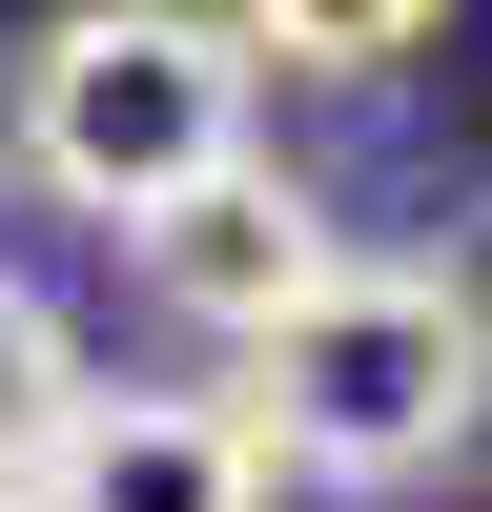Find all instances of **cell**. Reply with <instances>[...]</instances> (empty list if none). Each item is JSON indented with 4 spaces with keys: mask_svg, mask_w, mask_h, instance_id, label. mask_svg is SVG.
Wrapping results in <instances>:
<instances>
[{
    "mask_svg": "<svg viewBox=\"0 0 492 512\" xmlns=\"http://www.w3.org/2000/svg\"><path fill=\"white\" fill-rule=\"evenodd\" d=\"M472 390H492V328H472V267H431V246H349V267L308 287V308L246 349V451H267V492H431L451 451H472Z\"/></svg>",
    "mask_w": 492,
    "mask_h": 512,
    "instance_id": "1",
    "label": "cell"
},
{
    "mask_svg": "<svg viewBox=\"0 0 492 512\" xmlns=\"http://www.w3.org/2000/svg\"><path fill=\"white\" fill-rule=\"evenodd\" d=\"M0 144H21L41 205L144 226L205 164L267 144V62H246L205 0H62V21H21V62H0Z\"/></svg>",
    "mask_w": 492,
    "mask_h": 512,
    "instance_id": "2",
    "label": "cell"
},
{
    "mask_svg": "<svg viewBox=\"0 0 492 512\" xmlns=\"http://www.w3.org/2000/svg\"><path fill=\"white\" fill-rule=\"evenodd\" d=\"M205 21H226L246 62H287V82H390L451 0H205Z\"/></svg>",
    "mask_w": 492,
    "mask_h": 512,
    "instance_id": "5",
    "label": "cell"
},
{
    "mask_svg": "<svg viewBox=\"0 0 492 512\" xmlns=\"http://www.w3.org/2000/svg\"><path fill=\"white\" fill-rule=\"evenodd\" d=\"M123 267H144V308L185 328V349H226V369H246L328 267H349V226H328V185H287V164L246 144V164H205L185 205H144V226H123Z\"/></svg>",
    "mask_w": 492,
    "mask_h": 512,
    "instance_id": "3",
    "label": "cell"
},
{
    "mask_svg": "<svg viewBox=\"0 0 492 512\" xmlns=\"http://www.w3.org/2000/svg\"><path fill=\"white\" fill-rule=\"evenodd\" d=\"M21 492H41V512H287L226 390H103V369H82L62 431L21 451Z\"/></svg>",
    "mask_w": 492,
    "mask_h": 512,
    "instance_id": "4",
    "label": "cell"
},
{
    "mask_svg": "<svg viewBox=\"0 0 492 512\" xmlns=\"http://www.w3.org/2000/svg\"><path fill=\"white\" fill-rule=\"evenodd\" d=\"M0 512H41V492H21V472H0Z\"/></svg>",
    "mask_w": 492,
    "mask_h": 512,
    "instance_id": "7",
    "label": "cell"
},
{
    "mask_svg": "<svg viewBox=\"0 0 492 512\" xmlns=\"http://www.w3.org/2000/svg\"><path fill=\"white\" fill-rule=\"evenodd\" d=\"M62 390H82V328H62V308H41V287H21V267H0V472H21V451H41V431H62Z\"/></svg>",
    "mask_w": 492,
    "mask_h": 512,
    "instance_id": "6",
    "label": "cell"
}]
</instances>
